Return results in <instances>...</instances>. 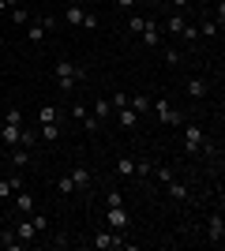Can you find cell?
<instances>
[{"instance_id": "cell-1", "label": "cell", "mask_w": 225, "mask_h": 251, "mask_svg": "<svg viewBox=\"0 0 225 251\" xmlns=\"http://www.w3.org/2000/svg\"><path fill=\"white\" fill-rule=\"evenodd\" d=\"M53 79H56L60 90H72L75 83H83V79H86V68H79V64H72V60H56Z\"/></svg>"}, {"instance_id": "cell-2", "label": "cell", "mask_w": 225, "mask_h": 251, "mask_svg": "<svg viewBox=\"0 0 225 251\" xmlns=\"http://www.w3.org/2000/svg\"><path fill=\"white\" fill-rule=\"evenodd\" d=\"M184 150H188V154H206V131L199 124H188V131H184Z\"/></svg>"}, {"instance_id": "cell-3", "label": "cell", "mask_w": 225, "mask_h": 251, "mask_svg": "<svg viewBox=\"0 0 225 251\" xmlns=\"http://www.w3.org/2000/svg\"><path fill=\"white\" fill-rule=\"evenodd\" d=\"M150 109L158 113V120H161V124H169V127H176V124L184 120V116L176 113V109H173V105L165 101V98H158V101H150Z\"/></svg>"}, {"instance_id": "cell-4", "label": "cell", "mask_w": 225, "mask_h": 251, "mask_svg": "<svg viewBox=\"0 0 225 251\" xmlns=\"http://www.w3.org/2000/svg\"><path fill=\"white\" fill-rule=\"evenodd\" d=\"M105 218H109V225H113V229H120V232H128V225H131V214H128L124 206H109Z\"/></svg>"}, {"instance_id": "cell-5", "label": "cell", "mask_w": 225, "mask_h": 251, "mask_svg": "<svg viewBox=\"0 0 225 251\" xmlns=\"http://www.w3.org/2000/svg\"><path fill=\"white\" fill-rule=\"evenodd\" d=\"M68 176H72L75 191H86V188H90V184H94V173H90V169H86V165H75L72 173H68Z\"/></svg>"}, {"instance_id": "cell-6", "label": "cell", "mask_w": 225, "mask_h": 251, "mask_svg": "<svg viewBox=\"0 0 225 251\" xmlns=\"http://www.w3.org/2000/svg\"><path fill=\"white\" fill-rule=\"evenodd\" d=\"M94 248H101V251H120V248H128V244L120 240L117 232H98V236H94Z\"/></svg>"}, {"instance_id": "cell-7", "label": "cell", "mask_w": 225, "mask_h": 251, "mask_svg": "<svg viewBox=\"0 0 225 251\" xmlns=\"http://www.w3.org/2000/svg\"><path fill=\"white\" fill-rule=\"evenodd\" d=\"M206 240H210V244H222L225 240V221H222V214H214V218L206 221Z\"/></svg>"}, {"instance_id": "cell-8", "label": "cell", "mask_w": 225, "mask_h": 251, "mask_svg": "<svg viewBox=\"0 0 225 251\" xmlns=\"http://www.w3.org/2000/svg\"><path fill=\"white\" fill-rule=\"evenodd\" d=\"M139 38H143V45H147V49H158V45H161V30H158V23H150V19H147V26L139 30Z\"/></svg>"}, {"instance_id": "cell-9", "label": "cell", "mask_w": 225, "mask_h": 251, "mask_svg": "<svg viewBox=\"0 0 225 251\" xmlns=\"http://www.w3.org/2000/svg\"><path fill=\"white\" fill-rule=\"evenodd\" d=\"M49 26H53V19H49V15H42V19H34V23H30L26 38H30V42H42L45 34H49Z\"/></svg>"}, {"instance_id": "cell-10", "label": "cell", "mask_w": 225, "mask_h": 251, "mask_svg": "<svg viewBox=\"0 0 225 251\" xmlns=\"http://www.w3.org/2000/svg\"><path fill=\"white\" fill-rule=\"evenodd\" d=\"M19 131H23V124H11V120H4V127H0V139L8 143V150H11V147H19Z\"/></svg>"}, {"instance_id": "cell-11", "label": "cell", "mask_w": 225, "mask_h": 251, "mask_svg": "<svg viewBox=\"0 0 225 251\" xmlns=\"http://www.w3.org/2000/svg\"><path fill=\"white\" fill-rule=\"evenodd\" d=\"M15 236H19V240L26 244V248H30V244L38 240V229H34V225H30V218H23L19 225H15Z\"/></svg>"}, {"instance_id": "cell-12", "label": "cell", "mask_w": 225, "mask_h": 251, "mask_svg": "<svg viewBox=\"0 0 225 251\" xmlns=\"http://www.w3.org/2000/svg\"><path fill=\"white\" fill-rule=\"evenodd\" d=\"M165 188H169V199H176V202H188V199H192V191H188V184H180L176 176H173L169 184H165Z\"/></svg>"}, {"instance_id": "cell-13", "label": "cell", "mask_w": 225, "mask_h": 251, "mask_svg": "<svg viewBox=\"0 0 225 251\" xmlns=\"http://www.w3.org/2000/svg\"><path fill=\"white\" fill-rule=\"evenodd\" d=\"M11 199H15V210H19V214H30V210H34V195H30V191H23V188H19Z\"/></svg>"}, {"instance_id": "cell-14", "label": "cell", "mask_w": 225, "mask_h": 251, "mask_svg": "<svg viewBox=\"0 0 225 251\" xmlns=\"http://www.w3.org/2000/svg\"><path fill=\"white\" fill-rule=\"evenodd\" d=\"M0 248H8V251H23L26 244L15 236V229H4V232H0Z\"/></svg>"}, {"instance_id": "cell-15", "label": "cell", "mask_w": 225, "mask_h": 251, "mask_svg": "<svg viewBox=\"0 0 225 251\" xmlns=\"http://www.w3.org/2000/svg\"><path fill=\"white\" fill-rule=\"evenodd\" d=\"M38 124H60V109L56 105H42L38 109Z\"/></svg>"}, {"instance_id": "cell-16", "label": "cell", "mask_w": 225, "mask_h": 251, "mask_svg": "<svg viewBox=\"0 0 225 251\" xmlns=\"http://www.w3.org/2000/svg\"><path fill=\"white\" fill-rule=\"evenodd\" d=\"M11 165L26 169V165H30V150H26V147H11Z\"/></svg>"}, {"instance_id": "cell-17", "label": "cell", "mask_w": 225, "mask_h": 251, "mask_svg": "<svg viewBox=\"0 0 225 251\" xmlns=\"http://www.w3.org/2000/svg\"><path fill=\"white\" fill-rule=\"evenodd\" d=\"M117 113H120V124L128 127V131H131V127H135V124H139V113H135L131 105H124V109H117Z\"/></svg>"}, {"instance_id": "cell-18", "label": "cell", "mask_w": 225, "mask_h": 251, "mask_svg": "<svg viewBox=\"0 0 225 251\" xmlns=\"http://www.w3.org/2000/svg\"><path fill=\"white\" fill-rule=\"evenodd\" d=\"M117 176L120 180H131V176H135V161H131V157H120V161H117Z\"/></svg>"}, {"instance_id": "cell-19", "label": "cell", "mask_w": 225, "mask_h": 251, "mask_svg": "<svg viewBox=\"0 0 225 251\" xmlns=\"http://www.w3.org/2000/svg\"><path fill=\"white\" fill-rule=\"evenodd\" d=\"M184 90H188L192 98H206V90H210V86H206L203 79H188V86H184Z\"/></svg>"}, {"instance_id": "cell-20", "label": "cell", "mask_w": 225, "mask_h": 251, "mask_svg": "<svg viewBox=\"0 0 225 251\" xmlns=\"http://www.w3.org/2000/svg\"><path fill=\"white\" fill-rule=\"evenodd\" d=\"M184 26H188V19H184V15H169V19H165V30L169 34H176V38H180V30Z\"/></svg>"}, {"instance_id": "cell-21", "label": "cell", "mask_w": 225, "mask_h": 251, "mask_svg": "<svg viewBox=\"0 0 225 251\" xmlns=\"http://www.w3.org/2000/svg\"><path fill=\"white\" fill-rule=\"evenodd\" d=\"M128 105H131V109H135L139 116H143V113H150V94H135Z\"/></svg>"}, {"instance_id": "cell-22", "label": "cell", "mask_w": 225, "mask_h": 251, "mask_svg": "<svg viewBox=\"0 0 225 251\" xmlns=\"http://www.w3.org/2000/svg\"><path fill=\"white\" fill-rule=\"evenodd\" d=\"M83 15L86 11L79 8V4H72V8H68V26H83Z\"/></svg>"}, {"instance_id": "cell-23", "label": "cell", "mask_w": 225, "mask_h": 251, "mask_svg": "<svg viewBox=\"0 0 225 251\" xmlns=\"http://www.w3.org/2000/svg\"><path fill=\"white\" fill-rule=\"evenodd\" d=\"M195 30H199V38H218V30H222V26H218L214 19H206L203 26H195Z\"/></svg>"}, {"instance_id": "cell-24", "label": "cell", "mask_w": 225, "mask_h": 251, "mask_svg": "<svg viewBox=\"0 0 225 251\" xmlns=\"http://www.w3.org/2000/svg\"><path fill=\"white\" fill-rule=\"evenodd\" d=\"M42 139L45 143H56L60 139V124H42Z\"/></svg>"}, {"instance_id": "cell-25", "label": "cell", "mask_w": 225, "mask_h": 251, "mask_svg": "<svg viewBox=\"0 0 225 251\" xmlns=\"http://www.w3.org/2000/svg\"><path fill=\"white\" fill-rule=\"evenodd\" d=\"M105 206H124V195H120V188H109V191H105Z\"/></svg>"}, {"instance_id": "cell-26", "label": "cell", "mask_w": 225, "mask_h": 251, "mask_svg": "<svg viewBox=\"0 0 225 251\" xmlns=\"http://www.w3.org/2000/svg\"><path fill=\"white\" fill-rule=\"evenodd\" d=\"M150 173L158 176V184H169V180H173V169L169 165H158V169H150Z\"/></svg>"}, {"instance_id": "cell-27", "label": "cell", "mask_w": 225, "mask_h": 251, "mask_svg": "<svg viewBox=\"0 0 225 251\" xmlns=\"http://www.w3.org/2000/svg\"><path fill=\"white\" fill-rule=\"evenodd\" d=\"M30 225L38 229V236H42V232L49 229V218H45V214H30Z\"/></svg>"}, {"instance_id": "cell-28", "label": "cell", "mask_w": 225, "mask_h": 251, "mask_svg": "<svg viewBox=\"0 0 225 251\" xmlns=\"http://www.w3.org/2000/svg\"><path fill=\"white\" fill-rule=\"evenodd\" d=\"M180 38H184V42H188V45H195V42H199V30H195L192 23H188V26H184V30H180Z\"/></svg>"}, {"instance_id": "cell-29", "label": "cell", "mask_w": 225, "mask_h": 251, "mask_svg": "<svg viewBox=\"0 0 225 251\" xmlns=\"http://www.w3.org/2000/svg\"><path fill=\"white\" fill-rule=\"evenodd\" d=\"M109 113H113V105H109V101H101V98H98V105H94V116H98V120H105Z\"/></svg>"}, {"instance_id": "cell-30", "label": "cell", "mask_w": 225, "mask_h": 251, "mask_svg": "<svg viewBox=\"0 0 225 251\" xmlns=\"http://www.w3.org/2000/svg\"><path fill=\"white\" fill-rule=\"evenodd\" d=\"M56 191H60V195H72V191H75L72 176H60V180H56Z\"/></svg>"}, {"instance_id": "cell-31", "label": "cell", "mask_w": 225, "mask_h": 251, "mask_svg": "<svg viewBox=\"0 0 225 251\" xmlns=\"http://www.w3.org/2000/svg\"><path fill=\"white\" fill-rule=\"evenodd\" d=\"M143 26H147V19H143V15H131V19H128V34H139Z\"/></svg>"}, {"instance_id": "cell-32", "label": "cell", "mask_w": 225, "mask_h": 251, "mask_svg": "<svg viewBox=\"0 0 225 251\" xmlns=\"http://www.w3.org/2000/svg\"><path fill=\"white\" fill-rule=\"evenodd\" d=\"M109 105H113V109H124V105H128V94H124V90H117V94L109 98Z\"/></svg>"}, {"instance_id": "cell-33", "label": "cell", "mask_w": 225, "mask_h": 251, "mask_svg": "<svg viewBox=\"0 0 225 251\" xmlns=\"http://www.w3.org/2000/svg\"><path fill=\"white\" fill-rule=\"evenodd\" d=\"M34 139H38V135H34V131H26V127H23V131H19V147H26V150H30V147H34Z\"/></svg>"}, {"instance_id": "cell-34", "label": "cell", "mask_w": 225, "mask_h": 251, "mask_svg": "<svg viewBox=\"0 0 225 251\" xmlns=\"http://www.w3.org/2000/svg\"><path fill=\"white\" fill-rule=\"evenodd\" d=\"M11 23H19V26H23V23H30V15H26V8H15V11H11Z\"/></svg>"}, {"instance_id": "cell-35", "label": "cell", "mask_w": 225, "mask_h": 251, "mask_svg": "<svg viewBox=\"0 0 225 251\" xmlns=\"http://www.w3.org/2000/svg\"><path fill=\"white\" fill-rule=\"evenodd\" d=\"M150 169H154V165L143 157V161H135V176H150Z\"/></svg>"}, {"instance_id": "cell-36", "label": "cell", "mask_w": 225, "mask_h": 251, "mask_svg": "<svg viewBox=\"0 0 225 251\" xmlns=\"http://www.w3.org/2000/svg\"><path fill=\"white\" fill-rule=\"evenodd\" d=\"M83 26H86V30H98V15H94V11H86V15H83Z\"/></svg>"}, {"instance_id": "cell-37", "label": "cell", "mask_w": 225, "mask_h": 251, "mask_svg": "<svg viewBox=\"0 0 225 251\" xmlns=\"http://www.w3.org/2000/svg\"><path fill=\"white\" fill-rule=\"evenodd\" d=\"M165 64H169V68H176V64H180V52H176V49H165Z\"/></svg>"}, {"instance_id": "cell-38", "label": "cell", "mask_w": 225, "mask_h": 251, "mask_svg": "<svg viewBox=\"0 0 225 251\" xmlns=\"http://www.w3.org/2000/svg\"><path fill=\"white\" fill-rule=\"evenodd\" d=\"M4 120H11V124H23V113H19V109H8V116H4Z\"/></svg>"}, {"instance_id": "cell-39", "label": "cell", "mask_w": 225, "mask_h": 251, "mask_svg": "<svg viewBox=\"0 0 225 251\" xmlns=\"http://www.w3.org/2000/svg\"><path fill=\"white\" fill-rule=\"evenodd\" d=\"M113 4H117V8H124V11H128L131 4H135V0H113Z\"/></svg>"}, {"instance_id": "cell-40", "label": "cell", "mask_w": 225, "mask_h": 251, "mask_svg": "<svg viewBox=\"0 0 225 251\" xmlns=\"http://www.w3.org/2000/svg\"><path fill=\"white\" fill-rule=\"evenodd\" d=\"M173 8H184V4H192V0H169Z\"/></svg>"}, {"instance_id": "cell-41", "label": "cell", "mask_w": 225, "mask_h": 251, "mask_svg": "<svg viewBox=\"0 0 225 251\" xmlns=\"http://www.w3.org/2000/svg\"><path fill=\"white\" fill-rule=\"evenodd\" d=\"M4 11H8V4H4V0H0V15H4Z\"/></svg>"}, {"instance_id": "cell-42", "label": "cell", "mask_w": 225, "mask_h": 251, "mask_svg": "<svg viewBox=\"0 0 225 251\" xmlns=\"http://www.w3.org/2000/svg\"><path fill=\"white\" fill-rule=\"evenodd\" d=\"M4 4H8V8H15V4H19V0H4Z\"/></svg>"}, {"instance_id": "cell-43", "label": "cell", "mask_w": 225, "mask_h": 251, "mask_svg": "<svg viewBox=\"0 0 225 251\" xmlns=\"http://www.w3.org/2000/svg\"><path fill=\"white\" fill-rule=\"evenodd\" d=\"M105 4H113V0H105Z\"/></svg>"}]
</instances>
